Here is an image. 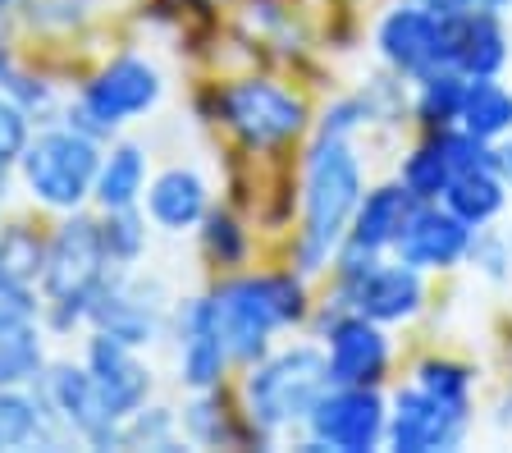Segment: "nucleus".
<instances>
[{"mask_svg": "<svg viewBox=\"0 0 512 453\" xmlns=\"http://www.w3.org/2000/svg\"><path fill=\"white\" fill-rule=\"evenodd\" d=\"M106 234V252L110 257H138L142 248V220L128 211V206H119V211H110V225L101 229Z\"/></svg>", "mask_w": 512, "mask_h": 453, "instance_id": "29", "label": "nucleus"}, {"mask_svg": "<svg viewBox=\"0 0 512 453\" xmlns=\"http://www.w3.org/2000/svg\"><path fill=\"white\" fill-rule=\"evenodd\" d=\"M416 385L435 394V399H448V403H467V385L471 376L458 367V362H426V367L416 371Z\"/></svg>", "mask_w": 512, "mask_h": 453, "instance_id": "28", "label": "nucleus"}, {"mask_svg": "<svg viewBox=\"0 0 512 453\" xmlns=\"http://www.w3.org/2000/svg\"><path fill=\"white\" fill-rule=\"evenodd\" d=\"M55 403H60V412L69 417L74 431L92 435V440H101V444L115 440L119 417L110 412V403L101 399L92 371H60V376H55Z\"/></svg>", "mask_w": 512, "mask_h": 453, "instance_id": "16", "label": "nucleus"}, {"mask_svg": "<svg viewBox=\"0 0 512 453\" xmlns=\"http://www.w3.org/2000/svg\"><path fill=\"white\" fill-rule=\"evenodd\" d=\"M202 211H206V188L197 174L170 170L151 184V216H156L160 225L183 229V225H192V220H202Z\"/></svg>", "mask_w": 512, "mask_h": 453, "instance_id": "20", "label": "nucleus"}, {"mask_svg": "<svg viewBox=\"0 0 512 453\" xmlns=\"http://www.w3.org/2000/svg\"><path fill=\"white\" fill-rule=\"evenodd\" d=\"M106 234L92 220H74L55 234L51 252L42 261L46 293L60 302L64 312H87V302L96 298L101 280H106Z\"/></svg>", "mask_w": 512, "mask_h": 453, "instance_id": "5", "label": "nucleus"}, {"mask_svg": "<svg viewBox=\"0 0 512 453\" xmlns=\"http://www.w3.org/2000/svg\"><path fill=\"white\" fill-rule=\"evenodd\" d=\"M467 14H439L426 5H403L380 23L384 60L403 74L426 78L435 69H458V28Z\"/></svg>", "mask_w": 512, "mask_h": 453, "instance_id": "4", "label": "nucleus"}, {"mask_svg": "<svg viewBox=\"0 0 512 453\" xmlns=\"http://www.w3.org/2000/svg\"><path fill=\"white\" fill-rule=\"evenodd\" d=\"M156 97H160L156 69L142 65V60H115L106 74L87 87L83 110L101 129H110V124H119V119H128V115H142Z\"/></svg>", "mask_w": 512, "mask_h": 453, "instance_id": "11", "label": "nucleus"}, {"mask_svg": "<svg viewBox=\"0 0 512 453\" xmlns=\"http://www.w3.org/2000/svg\"><path fill=\"white\" fill-rule=\"evenodd\" d=\"M494 170H499L503 179H512V142H503V147L494 151Z\"/></svg>", "mask_w": 512, "mask_h": 453, "instance_id": "35", "label": "nucleus"}, {"mask_svg": "<svg viewBox=\"0 0 512 453\" xmlns=\"http://www.w3.org/2000/svg\"><path fill=\"white\" fill-rule=\"evenodd\" d=\"M23 174H28V188L46 206H78L92 193L101 161H96V147L83 133H46L28 147Z\"/></svg>", "mask_w": 512, "mask_h": 453, "instance_id": "6", "label": "nucleus"}, {"mask_svg": "<svg viewBox=\"0 0 512 453\" xmlns=\"http://www.w3.org/2000/svg\"><path fill=\"white\" fill-rule=\"evenodd\" d=\"M462 426H467V403L435 399V394L416 385L407 394H398L394 421L384 426V435L403 453H430V449H453L462 440Z\"/></svg>", "mask_w": 512, "mask_h": 453, "instance_id": "9", "label": "nucleus"}, {"mask_svg": "<svg viewBox=\"0 0 512 453\" xmlns=\"http://www.w3.org/2000/svg\"><path fill=\"white\" fill-rule=\"evenodd\" d=\"M224 335L215 325V307L211 302H197L183 321V380L192 389H211L224 371Z\"/></svg>", "mask_w": 512, "mask_h": 453, "instance_id": "15", "label": "nucleus"}, {"mask_svg": "<svg viewBox=\"0 0 512 453\" xmlns=\"http://www.w3.org/2000/svg\"><path fill=\"white\" fill-rule=\"evenodd\" d=\"M453 161H448V151L439 147V138L430 142V147H421L412 156V161L403 165V184L412 188L421 202H435V197H444V188L453 184Z\"/></svg>", "mask_w": 512, "mask_h": 453, "instance_id": "24", "label": "nucleus"}, {"mask_svg": "<svg viewBox=\"0 0 512 453\" xmlns=\"http://www.w3.org/2000/svg\"><path fill=\"white\" fill-rule=\"evenodd\" d=\"M42 243L28 234V229H10V234H0V275H10V280H32L37 270H42Z\"/></svg>", "mask_w": 512, "mask_h": 453, "instance_id": "26", "label": "nucleus"}, {"mask_svg": "<svg viewBox=\"0 0 512 453\" xmlns=\"http://www.w3.org/2000/svg\"><path fill=\"white\" fill-rule=\"evenodd\" d=\"M444 202H448V211L462 216L471 229L485 225V220H494L503 211V202H508L503 174L494 170V165H476V170L453 174V184L444 188Z\"/></svg>", "mask_w": 512, "mask_h": 453, "instance_id": "17", "label": "nucleus"}, {"mask_svg": "<svg viewBox=\"0 0 512 453\" xmlns=\"http://www.w3.org/2000/svg\"><path fill=\"white\" fill-rule=\"evenodd\" d=\"M220 110L256 147H275V142L302 133V124H307V106L275 83H234L220 97Z\"/></svg>", "mask_w": 512, "mask_h": 453, "instance_id": "8", "label": "nucleus"}, {"mask_svg": "<svg viewBox=\"0 0 512 453\" xmlns=\"http://www.w3.org/2000/svg\"><path fill=\"white\" fill-rule=\"evenodd\" d=\"M87 312L96 316L101 335L124 339L128 348H133V344H147L151 330H156V321H151V307H147V302L128 298V293H119V289H106V284H101V289H96V298L87 302Z\"/></svg>", "mask_w": 512, "mask_h": 453, "instance_id": "19", "label": "nucleus"}, {"mask_svg": "<svg viewBox=\"0 0 512 453\" xmlns=\"http://www.w3.org/2000/svg\"><path fill=\"white\" fill-rule=\"evenodd\" d=\"M503 0H444L439 14H499Z\"/></svg>", "mask_w": 512, "mask_h": 453, "instance_id": "34", "label": "nucleus"}, {"mask_svg": "<svg viewBox=\"0 0 512 453\" xmlns=\"http://www.w3.org/2000/svg\"><path fill=\"white\" fill-rule=\"evenodd\" d=\"M416 206H421V197H416L407 184L375 188V193L357 206V216H352L348 252H366V257H375L380 248H394Z\"/></svg>", "mask_w": 512, "mask_h": 453, "instance_id": "14", "label": "nucleus"}, {"mask_svg": "<svg viewBox=\"0 0 512 453\" xmlns=\"http://www.w3.org/2000/svg\"><path fill=\"white\" fill-rule=\"evenodd\" d=\"M32 316V298L19 280L0 275V325H14V321H28Z\"/></svg>", "mask_w": 512, "mask_h": 453, "instance_id": "32", "label": "nucleus"}, {"mask_svg": "<svg viewBox=\"0 0 512 453\" xmlns=\"http://www.w3.org/2000/svg\"><path fill=\"white\" fill-rule=\"evenodd\" d=\"M389 367V344L371 316H343L330 325V380L334 385H375Z\"/></svg>", "mask_w": 512, "mask_h": 453, "instance_id": "12", "label": "nucleus"}, {"mask_svg": "<svg viewBox=\"0 0 512 453\" xmlns=\"http://www.w3.org/2000/svg\"><path fill=\"white\" fill-rule=\"evenodd\" d=\"M362 206V165L348 138L320 133L307 165V229H302V270H320V261L339 248L352 216Z\"/></svg>", "mask_w": 512, "mask_h": 453, "instance_id": "1", "label": "nucleus"}, {"mask_svg": "<svg viewBox=\"0 0 512 453\" xmlns=\"http://www.w3.org/2000/svg\"><path fill=\"white\" fill-rule=\"evenodd\" d=\"M215 325L224 335V348L243 362L266 353V339L279 325L302 321L307 302H302V284L293 275H256V280L224 284L211 298Z\"/></svg>", "mask_w": 512, "mask_h": 453, "instance_id": "2", "label": "nucleus"}, {"mask_svg": "<svg viewBox=\"0 0 512 453\" xmlns=\"http://www.w3.org/2000/svg\"><path fill=\"white\" fill-rule=\"evenodd\" d=\"M37 435V403L23 394H0V449Z\"/></svg>", "mask_w": 512, "mask_h": 453, "instance_id": "27", "label": "nucleus"}, {"mask_svg": "<svg viewBox=\"0 0 512 453\" xmlns=\"http://www.w3.org/2000/svg\"><path fill=\"white\" fill-rule=\"evenodd\" d=\"M407 5H435V0H407Z\"/></svg>", "mask_w": 512, "mask_h": 453, "instance_id": "36", "label": "nucleus"}, {"mask_svg": "<svg viewBox=\"0 0 512 453\" xmlns=\"http://www.w3.org/2000/svg\"><path fill=\"white\" fill-rule=\"evenodd\" d=\"M462 129L476 133L480 142H494V138H503V133H512V92H503L494 78H476V83H467Z\"/></svg>", "mask_w": 512, "mask_h": 453, "instance_id": "21", "label": "nucleus"}, {"mask_svg": "<svg viewBox=\"0 0 512 453\" xmlns=\"http://www.w3.org/2000/svg\"><path fill=\"white\" fill-rule=\"evenodd\" d=\"M398 261H407L412 270H439V266H458L471 248V225L453 211L439 206H416L412 220L398 234Z\"/></svg>", "mask_w": 512, "mask_h": 453, "instance_id": "10", "label": "nucleus"}, {"mask_svg": "<svg viewBox=\"0 0 512 453\" xmlns=\"http://www.w3.org/2000/svg\"><path fill=\"white\" fill-rule=\"evenodd\" d=\"M23 147H28V119L0 97V165L14 161V156H23Z\"/></svg>", "mask_w": 512, "mask_h": 453, "instance_id": "31", "label": "nucleus"}, {"mask_svg": "<svg viewBox=\"0 0 512 453\" xmlns=\"http://www.w3.org/2000/svg\"><path fill=\"white\" fill-rule=\"evenodd\" d=\"M467 252L476 257V266H485L490 275H503V266H508V257H503V248L494 243V238H476Z\"/></svg>", "mask_w": 512, "mask_h": 453, "instance_id": "33", "label": "nucleus"}, {"mask_svg": "<svg viewBox=\"0 0 512 453\" xmlns=\"http://www.w3.org/2000/svg\"><path fill=\"white\" fill-rule=\"evenodd\" d=\"M508 60V42L494 14H467L458 28V69L467 78H494Z\"/></svg>", "mask_w": 512, "mask_h": 453, "instance_id": "18", "label": "nucleus"}, {"mask_svg": "<svg viewBox=\"0 0 512 453\" xmlns=\"http://www.w3.org/2000/svg\"><path fill=\"white\" fill-rule=\"evenodd\" d=\"M206 252L220 261H238L243 257V229L229 216H211L206 220Z\"/></svg>", "mask_w": 512, "mask_h": 453, "instance_id": "30", "label": "nucleus"}, {"mask_svg": "<svg viewBox=\"0 0 512 453\" xmlns=\"http://www.w3.org/2000/svg\"><path fill=\"white\" fill-rule=\"evenodd\" d=\"M142 174H147L142 151L138 147H119L115 156L101 165V174H96V197H101V206H106V211L133 206V197L142 193Z\"/></svg>", "mask_w": 512, "mask_h": 453, "instance_id": "22", "label": "nucleus"}, {"mask_svg": "<svg viewBox=\"0 0 512 453\" xmlns=\"http://www.w3.org/2000/svg\"><path fill=\"white\" fill-rule=\"evenodd\" d=\"M37 367H42V344L28 330V321L0 325V385L28 380Z\"/></svg>", "mask_w": 512, "mask_h": 453, "instance_id": "25", "label": "nucleus"}, {"mask_svg": "<svg viewBox=\"0 0 512 453\" xmlns=\"http://www.w3.org/2000/svg\"><path fill=\"white\" fill-rule=\"evenodd\" d=\"M87 357H92V380H96V389H101V399L110 403V412H115V417H133L151 385L147 367H142L138 357L128 353L124 339H115V335H96Z\"/></svg>", "mask_w": 512, "mask_h": 453, "instance_id": "13", "label": "nucleus"}, {"mask_svg": "<svg viewBox=\"0 0 512 453\" xmlns=\"http://www.w3.org/2000/svg\"><path fill=\"white\" fill-rule=\"evenodd\" d=\"M311 435L325 449H343V453H362L375 449L384 435V403L371 385H334L320 394V403L311 408Z\"/></svg>", "mask_w": 512, "mask_h": 453, "instance_id": "7", "label": "nucleus"}, {"mask_svg": "<svg viewBox=\"0 0 512 453\" xmlns=\"http://www.w3.org/2000/svg\"><path fill=\"white\" fill-rule=\"evenodd\" d=\"M330 385V357H320L316 348H288L247 380V408L256 426L275 431V426L311 417V408Z\"/></svg>", "mask_w": 512, "mask_h": 453, "instance_id": "3", "label": "nucleus"}, {"mask_svg": "<svg viewBox=\"0 0 512 453\" xmlns=\"http://www.w3.org/2000/svg\"><path fill=\"white\" fill-rule=\"evenodd\" d=\"M462 101H467V74L462 69H435V74L421 78V97L416 110L426 124H448V119H462Z\"/></svg>", "mask_w": 512, "mask_h": 453, "instance_id": "23", "label": "nucleus"}]
</instances>
